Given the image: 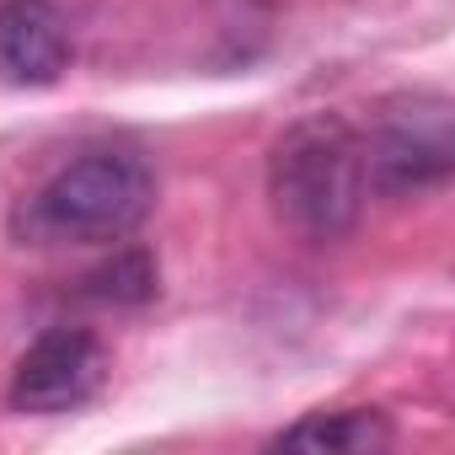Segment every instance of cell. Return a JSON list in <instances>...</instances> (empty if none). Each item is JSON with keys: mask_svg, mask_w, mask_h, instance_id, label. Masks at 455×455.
Here are the masks:
<instances>
[{"mask_svg": "<svg viewBox=\"0 0 455 455\" xmlns=\"http://www.w3.org/2000/svg\"><path fill=\"white\" fill-rule=\"evenodd\" d=\"M274 214L306 242H343L370 198L364 134L338 113L295 118L268 156Z\"/></svg>", "mask_w": 455, "mask_h": 455, "instance_id": "cell-1", "label": "cell"}, {"mask_svg": "<svg viewBox=\"0 0 455 455\" xmlns=\"http://www.w3.org/2000/svg\"><path fill=\"white\" fill-rule=\"evenodd\" d=\"M150 204L156 172L134 150H86L17 209V236L33 247H113L140 231Z\"/></svg>", "mask_w": 455, "mask_h": 455, "instance_id": "cell-2", "label": "cell"}, {"mask_svg": "<svg viewBox=\"0 0 455 455\" xmlns=\"http://www.w3.org/2000/svg\"><path fill=\"white\" fill-rule=\"evenodd\" d=\"M455 166V129H450V102L439 92H412L380 108L375 129L364 134V172L370 193H428L444 188Z\"/></svg>", "mask_w": 455, "mask_h": 455, "instance_id": "cell-3", "label": "cell"}, {"mask_svg": "<svg viewBox=\"0 0 455 455\" xmlns=\"http://www.w3.org/2000/svg\"><path fill=\"white\" fill-rule=\"evenodd\" d=\"M108 380V348L102 338L81 332V327H54L44 332L12 370V412H28V418H60V412H76L86 407Z\"/></svg>", "mask_w": 455, "mask_h": 455, "instance_id": "cell-4", "label": "cell"}, {"mask_svg": "<svg viewBox=\"0 0 455 455\" xmlns=\"http://www.w3.org/2000/svg\"><path fill=\"white\" fill-rule=\"evenodd\" d=\"M70 70V28L54 0H0V81L54 86Z\"/></svg>", "mask_w": 455, "mask_h": 455, "instance_id": "cell-5", "label": "cell"}, {"mask_svg": "<svg viewBox=\"0 0 455 455\" xmlns=\"http://www.w3.org/2000/svg\"><path fill=\"white\" fill-rule=\"evenodd\" d=\"M391 444V423L375 407H338V412H311L290 423L274 450H316V455H375Z\"/></svg>", "mask_w": 455, "mask_h": 455, "instance_id": "cell-6", "label": "cell"}, {"mask_svg": "<svg viewBox=\"0 0 455 455\" xmlns=\"http://www.w3.org/2000/svg\"><path fill=\"white\" fill-rule=\"evenodd\" d=\"M86 295L102 306H145L156 295V263L145 247H124L113 252V263H102L97 274H86Z\"/></svg>", "mask_w": 455, "mask_h": 455, "instance_id": "cell-7", "label": "cell"}]
</instances>
